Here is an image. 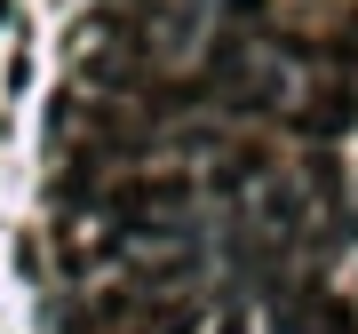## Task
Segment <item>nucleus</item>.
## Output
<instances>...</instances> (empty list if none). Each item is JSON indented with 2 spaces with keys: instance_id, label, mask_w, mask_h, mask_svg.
<instances>
[{
  "instance_id": "nucleus-1",
  "label": "nucleus",
  "mask_w": 358,
  "mask_h": 334,
  "mask_svg": "<svg viewBox=\"0 0 358 334\" xmlns=\"http://www.w3.org/2000/svg\"><path fill=\"white\" fill-rule=\"evenodd\" d=\"M183 207H192V183H176V175H136V183L112 191V223H120V231H143V223H176Z\"/></svg>"
},
{
  "instance_id": "nucleus-2",
  "label": "nucleus",
  "mask_w": 358,
  "mask_h": 334,
  "mask_svg": "<svg viewBox=\"0 0 358 334\" xmlns=\"http://www.w3.org/2000/svg\"><path fill=\"white\" fill-rule=\"evenodd\" d=\"M294 128H303V136L350 128V88H319V96H310V112H294Z\"/></svg>"
}]
</instances>
